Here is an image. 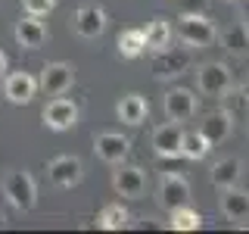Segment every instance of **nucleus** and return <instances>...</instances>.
Returning <instances> with one entry per match:
<instances>
[{
	"mask_svg": "<svg viewBox=\"0 0 249 234\" xmlns=\"http://www.w3.org/2000/svg\"><path fill=\"white\" fill-rule=\"evenodd\" d=\"M3 197L10 200V206H16L19 213H28L37 203V184L25 169H10L3 175Z\"/></svg>",
	"mask_w": 249,
	"mask_h": 234,
	"instance_id": "nucleus-1",
	"label": "nucleus"
},
{
	"mask_svg": "<svg viewBox=\"0 0 249 234\" xmlns=\"http://www.w3.org/2000/svg\"><path fill=\"white\" fill-rule=\"evenodd\" d=\"M178 38L187 44V47H196V50H202V47L215 44L218 31L212 25V19L202 13H184L181 19H178Z\"/></svg>",
	"mask_w": 249,
	"mask_h": 234,
	"instance_id": "nucleus-2",
	"label": "nucleus"
},
{
	"mask_svg": "<svg viewBox=\"0 0 249 234\" xmlns=\"http://www.w3.org/2000/svg\"><path fill=\"white\" fill-rule=\"evenodd\" d=\"M193 66V50L190 47H165V50H156L153 59V75L156 78H175L190 72Z\"/></svg>",
	"mask_w": 249,
	"mask_h": 234,
	"instance_id": "nucleus-3",
	"label": "nucleus"
},
{
	"mask_svg": "<svg viewBox=\"0 0 249 234\" xmlns=\"http://www.w3.org/2000/svg\"><path fill=\"white\" fill-rule=\"evenodd\" d=\"M196 88L202 97H221L231 88V69L224 62H202L196 69Z\"/></svg>",
	"mask_w": 249,
	"mask_h": 234,
	"instance_id": "nucleus-4",
	"label": "nucleus"
},
{
	"mask_svg": "<svg viewBox=\"0 0 249 234\" xmlns=\"http://www.w3.org/2000/svg\"><path fill=\"white\" fill-rule=\"evenodd\" d=\"M75 84V69L69 62H50V66L41 69V78H37V88H41L47 97H59Z\"/></svg>",
	"mask_w": 249,
	"mask_h": 234,
	"instance_id": "nucleus-5",
	"label": "nucleus"
},
{
	"mask_svg": "<svg viewBox=\"0 0 249 234\" xmlns=\"http://www.w3.org/2000/svg\"><path fill=\"white\" fill-rule=\"evenodd\" d=\"M112 187H115L119 197L140 200L146 194V172L140 166H122V169H115V175H112Z\"/></svg>",
	"mask_w": 249,
	"mask_h": 234,
	"instance_id": "nucleus-6",
	"label": "nucleus"
},
{
	"mask_svg": "<svg viewBox=\"0 0 249 234\" xmlns=\"http://www.w3.org/2000/svg\"><path fill=\"white\" fill-rule=\"evenodd\" d=\"M75 122H78V106L72 103V100H66L62 94L53 97L50 103L44 106V125L50 131H69Z\"/></svg>",
	"mask_w": 249,
	"mask_h": 234,
	"instance_id": "nucleus-7",
	"label": "nucleus"
},
{
	"mask_svg": "<svg viewBox=\"0 0 249 234\" xmlns=\"http://www.w3.org/2000/svg\"><path fill=\"white\" fill-rule=\"evenodd\" d=\"M47 175H50V181L56 187H75L78 181H81V175H84V166H81L78 156L62 153V156H56V159H50Z\"/></svg>",
	"mask_w": 249,
	"mask_h": 234,
	"instance_id": "nucleus-8",
	"label": "nucleus"
},
{
	"mask_svg": "<svg viewBox=\"0 0 249 234\" xmlns=\"http://www.w3.org/2000/svg\"><path fill=\"white\" fill-rule=\"evenodd\" d=\"M93 150H97V156L103 162L119 166L124 156H128V150H131V140L124 135H115V131H103V135L93 137Z\"/></svg>",
	"mask_w": 249,
	"mask_h": 234,
	"instance_id": "nucleus-9",
	"label": "nucleus"
},
{
	"mask_svg": "<svg viewBox=\"0 0 249 234\" xmlns=\"http://www.w3.org/2000/svg\"><path fill=\"white\" fill-rule=\"evenodd\" d=\"M190 200V184H187L184 175L178 172H165L159 181V203L165 209H175V206H184Z\"/></svg>",
	"mask_w": 249,
	"mask_h": 234,
	"instance_id": "nucleus-10",
	"label": "nucleus"
},
{
	"mask_svg": "<svg viewBox=\"0 0 249 234\" xmlns=\"http://www.w3.org/2000/svg\"><path fill=\"white\" fill-rule=\"evenodd\" d=\"M37 94V78L28 72H10L3 78V97L10 103H31Z\"/></svg>",
	"mask_w": 249,
	"mask_h": 234,
	"instance_id": "nucleus-11",
	"label": "nucleus"
},
{
	"mask_svg": "<svg viewBox=\"0 0 249 234\" xmlns=\"http://www.w3.org/2000/svg\"><path fill=\"white\" fill-rule=\"evenodd\" d=\"M181 137H184V131H181V122H165V125H159V128L153 131V150L156 156H162V159H168V156H181Z\"/></svg>",
	"mask_w": 249,
	"mask_h": 234,
	"instance_id": "nucleus-12",
	"label": "nucleus"
},
{
	"mask_svg": "<svg viewBox=\"0 0 249 234\" xmlns=\"http://www.w3.org/2000/svg\"><path fill=\"white\" fill-rule=\"evenodd\" d=\"M221 213L237 225L249 222V191L246 187H237V184L224 187L221 191Z\"/></svg>",
	"mask_w": 249,
	"mask_h": 234,
	"instance_id": "nucleus-13",
	"label": "nucleus"
},
{
	"mask_svg": "<svg viewBox=\"0 0 249 234\" xmlns=\"http://www.w3.org/2000/svg\"><path fill=\"white\" fill-rule=\"evenodd\" d=\"M165 116L171 122H190L196 116V97L187 88H175L165 94Z\"/></svg>",
	"mask_w": 249,
	"mask_h": 234,
	"instance_id": "nucleus-14",
	"label": "nucleus"
},
{
	"mask_svg": "<svg viewBox=\"0 0 249 234\" xmlns=\"http://www.w3.org/2000/svg\"><path fill=\"white\" fill-rule=\"evenodd\" d=\"M13 35H16V44L25 47V50H37V47L47 44L44 22H37V16H28V13H25V19L16 22V31H13Z\"/></svg>",
	"mask_w": 249,
	"mask_h": 234,
	"instance_id": "nucleus-15",
	"label": "nucleus"
},
{
	"mask_svg": "<svg viewBox=\"0 0 249 234\" xmlns=\"http://www.w3.org/2000/svg\"><path fill=\"white\" fill-rule=\"evenodd\" d=\"M103 28H106V13H103V6H81V10L75 13V31L81 38H100L103 35Z\"/></svg>",
	"mask_w": 249,
	"mask_h": 234,
	"instance_id": "nucleus-16",
	"label": "nucleus"
},
{
	"mask_svg": "<svg viewBox=\"0 0 249 234\" xmlns=\"http://www.w3.org/2000/svg\"><path fill=\"white\" fill-rule=\"evenodd\" d=\"M231 128H233V122H231V116L224 113V109H215V113H209L206 119L199 122V135L209 140V144H221V140H228L231 135Z\"/></svg>",
	"mask_w": 249,
	"mask_h": 234,
	"instance_id": "nucleus-17",
	"label": "nucleus"
},
{
	"mask_svg": "<svg viewBox=\"0 0 249 234\" xmlns=\"http://www.w3.org/2000/svg\"><path fill=\"white\" fill-rule=\"evenodd\" d=\"M224 97V113L231 116V122H249V84H240V88H228L221 94Z\"/></svg>",
	"mask_w": 249,
	"mask_h": 234,
	"instance_id": "nucleus-18",
	"label": "nucleus"
},
{
	"mask_svg": "<svg viewBox=\"0 0 249 234\" xmlns=\"http://www.w3.org/2000/svg\"><path fill=\"white\" fill-rule=\"evenodd\" d=\"M115 113H119V119L124 125H140L150 116V103H146L140 94H124L119 100V106H115Z\"/></svg>",
	"mask_w": 249,
	"mask_h": 234,
	"instance_id": "nucleus-19",
	"label": "nucleus"
},
{
	"mask_svg": "<svg viewBox=\"0 0 249 234\" xmlns=\"http://www.w3.org/2000/svg\"><path fill=\"white\" fill-rule=\"evenodd\" d=\"M240 175H243V159H240V156H228V159L215 162V166H212V175H209V178H212V184L218 187V191H224V187L237 184Z\"/></svg>",
	"mask_w": 249,
	"mask_h": 234,
	"instance_id": "nucleus-20",
	"label": "nucleus"
},
{
	"mask_svg": "<svg viewBox=\"0 0 249 234\" xmlns=\"http://www.w3.org/2000/svg\"><path fill=\"white\" fill-rule=\"evenodd\" d=\"M168 44H171V25H168V19L156 16L150 25H146V31H143V47L156 53V50H165Z\"/></svg>",
	"mask_w": 249,
	"mask_h": 234,
	"instance_id": "nucleus-21",
	"label": "nucleus"
},
{
	"mask_svg": "<svg viewBox=\"0 0 249 234\" xmlns=\"http://www.w3.org/2000/svg\"><path fill=\"white\" fill-rule=\"evenodd\" d=\"M221 44L228 47L233 57H246V50H249V28L243 25V22L224 28V31H221Z\"/></svg>",
	"mask_w": 249,
	"mask_h": 234,
	"instance_id": "nucleus-22",
	"label": "nucleus"
},
{
	"mask_svg": "<svg viewBox=\"0 0 249 234\" xmlns=\"http://www.w3.org/2000/svg\"><path fill=\"white\" fill-rule=\"evenodd\" d=\"M209 150H212V144H209V140L202 137L199 131H190V135L181 137V156H184V159H190V162L206 159Z\"/></svg>",
	"mask_w": 249,
	"mask_h": 234,
	"instance_id": "nucleus-23",
	"label": "nucleus"
},
{
	"mask_svg": "<svg viewBox=\"0 0 249 234\" xmlns=\"http://www.w3.org/2000/svg\"><path fill=\"white\" fill-rule=\"evenodd\" d=\"M128 222H131V215H128V209H124L122 203H109V206H103V213H100V218H97V225L106 228V231L128 228Z\"/></svg>",
	"mask_w": 249,
	"mask_h": 234,
	"instance_id": "nucleus-24",
	"label": "nucleus"
},
{
	"mask_svg": "<svg viewBox=\"0 0 249 234\" xmlns=\"http://www.w3.org/2000/svg\"><path fill=\"white\" fill-rule=\"evenodd\" d=\"M171 213V228L175 231H196L202 228V215L196 213V209H190L184 203V206H175V209H168Z\"/></svg>",
	"mask_w": 249,
	"mask_h": 234,
	"instance_id": "nucleus-25",
	"label": "nucleus"
},
{
	"mask_svg": "<svg viewBox=\"0 0 249 234\" xmlns=\"http://www.w3.org/2000/svg\"><path fill=\"white\" fill-rule=\"evenodd\" d=\"M143 50L146 47H143V31L140 28H124L119 35V53L124 59H137Z\"/></svg>",
	"mask_w": 249,
	"mask_h": 234,
	"instance_id": "nucleus-26",
	"label": "nucleus"
},
{
	"mask_svg": "<svg viewBox=\"0 0 249 234\" xmlns=\"http://www.w3.org/2000/svg\"><path fill=\"white\" fill-rule=\"evenodd\" d=\"M22 6H25V13L28 16H47V13H53V6H56V0H22Z\"/></svg>",
	"mask_w": 249,
	"mask_h": 234,
	"instance_id": "nucleus-27",
	"label": "nucleus"
},
{
	"mask_svg": "<svg viewBox=\"0 0 249 234\" xmlns=\"http://www.w3.org/2000/svg\"><path fill=\"white\" fill-rule=\"evenodd\" d=\"M206 10V0H187V13H202Z\"/></svg>",
	"mask_w": 249,
	"mask_h": 234,
	"instance_id": "nucleus-28",
	"label": "nucleus"
},
{
	"mask_svg": "<svg viewBox=\"0 0 249 234\" xmlns=\"http://www.w3.org/2000/svg\"><path fill=\"white\" fill-rule=\"evenodd\" d=\"M243 25L249 28V0H246V3H243Z\"/></svg>",
	"mask_w": 249,
	"mask_h": 234,
	"instance_id": "nucleus-29",
	"label": "nucleus"
},
{
	"mask_svg": "<svg viewBox=\"0 0 249 234\" xmlns=\"http://www.w3.org/2000/svg\"><path fill=\"white\" fill-rule=\"evenodd\" d=\"M6 72V57H3V50H0V75Z\"/></svg>",
	"mask_w": 249,
	"mask_h": 234,
	"instance_id": "nucleus-30",
	"label": "nucleus"
},
{
	"mask_svg": "<svg viewBox=\"0 0 249 234\" xmlns=\"http://www.w3.org/2000/svg\"><path fill=\"white\" fill-rule=\"evenodd\" d=\"M3 225H6V215H3V213H0V228H3Z\"/></svg>",
	"mask_w": 249,
	"mask_h": 234,
	"instance_id": "nucleus-31",
	"label": "nucleus"
},
{
	"mask_svg": "<svg viewBox=\"0 0 249 234\" xmlns=\"http://www.w3.org/2000/svg\"><path fill=\"white\" fill-rule=\"evenodd\" d=\"M246 66H249V59H246Z\"/></svg>",
	"mask_w": 249,
	"mask_h": 234,
	"instance_id": "nucleus-32",
	"label": "nucleus"
}]
</instances>
